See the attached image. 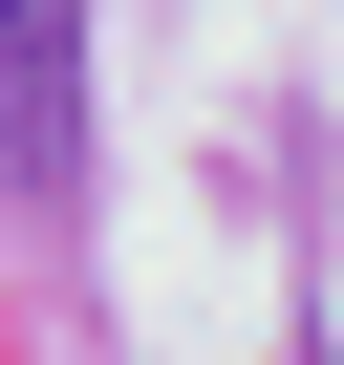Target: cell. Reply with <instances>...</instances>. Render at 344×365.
<instances>
[{"instance_id": "6da1fadb", "label": "cell", "mask_w": 344, "mask_h": 365, "mask_svg": "<svg viewBox=\"0 0 344 365\" xmlns=\"http://www.w3.org/2000/svg\"><path fill=\"white\" fill-rule=\"evenodd\" d=\"M0 194L22 215L86 194V0H0Z\"/></svg>"}]
</instances>
